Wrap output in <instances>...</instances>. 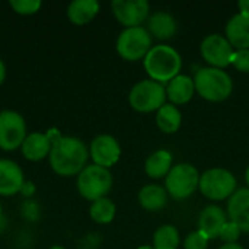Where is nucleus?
<instances>
[{
    "mask_svg": "<svg viewBox=\"0 0 249 249\" xmlns=\"http://www.w3.org/2000/svg\"><path fill=\"white\" fill-rule=\"evenodd\" d=\"M226 39L236 50H249V16L236 13L226 23Z\"/></svg>",
    "mask_w": 249,
    "mask_h": 249,
    "instance_id": "17",
    "label": "nucleus"
},
{
    "mask_svg": "<svg viewBox=\"0 0 249 249\" xmlns=\"http://www.w3.org/2000/svg\"><path fill=\"white\" fill-rule=\"evenodd\" d=\"M115 213H117L115 204L109 198H107V197L93 201L90 204V209H89L90 219L95 223H98V225H108V223H111L114 220V217H115Z\"/></svg>",
    "mask_w": 249,
    "mask_h": 249,
    "instance_id": "24",
    "label": "nucleus"
},
{
    "mask_svg": "<svg viewBox=\"0 0 249 249\" xmlns=\"http://www.w3.org/2000/svg\"><path fill=\"white\" fill-rule=\"evenodd\" d=\"M200 51L203 58L210 64V67L223 70L225 67L232 64L235 48L231 45L226 36L219 34H210L203 39Z\"/></svg>",
    "mask_w": 249,
    "mask_h": 249,
    "instance_id": "10",
    "label": "nucleus"
},
{
    "mask_svg": "<svg viewBox=\"0 0 249 249\" xmlns=\"http://www.w3.org/2000/svg\"><path fill=\"white\" fill-rule=\"evenodd\" d=\"M207 245H209V238L200 231L191 232L184 241L185 249H207Z\"/></svg>",
    "mask_w": 249,
    "mask_h": 249,
    "instance_id": "28",
    "label": "nucleus"
},
{
    "mask_svg": "<svg viewBox=\"0 0 249 249\" xmlns=\"http://www.w3.org/2000/svg\"><path fill=\"white\" fill-rule=\"evenodd\" d=\"M181 123H182V115H181V111L175 105L165 104L160 109H158L156 124L163 133L166 134L177 133L181 127Z\"/></svg>",
    "mask_w": 249,
    "mask_h": 249,
    "instance_id": "23",
    "label": "nucleus"
},
{
    "mask_svg": "<svg viewBox=\"0 0 249 249\" xmlns=\"http://www.w3.org/2000/svg\"><path fill=\"white\" fill-rule=\"evenodd\" d=\"M139 201H140L143 209H146L149 212H158L166 206L168 193L163 187L150 184V185H146L140 190Z\"/></svg>",
    "mask_w": 249,
    "mask_h": 249,
    "instance_id": "21",
    "label": "nucleus"
},
{
    "mask_svg": "<svg viewBox=\"0 0 249 249\" xmlns=\"http://www.w3.org/2000/svg\"><path fill=\"white\" fill-rule=\"evenodd\" d=\"M25 182L22 168L10 159H0V196L10 197L20 193Z\"/></svg>",
    "mask_w": 249,
    "mask_h": 249,
    "instance_id": "13",
    "label": "nucleus"
},
{
    "mask_svg": "<svg viewBox=\"0 0 249 249\" xmlns=\"http://www.w3.org/2000/svg\"><path fill=\"white\" fill-rule=\"evenodd\" d=\"M245 181H247V184H248L249 187V166L248 169H247V172H245Z\"/></svg>",
    "mask_w": 249,
    "mask_h": 249,
    "instance_id": "35",
    "label": "nucleus"
},
{
    "mask_svg": "<svg viewBox=\"0 0 249 249\" xmlns=\"http://www.w3.org/2000/svg\"><path fill=\"white\" fill-rule=\"evenodd\" d=\"M226 223V213L219 206H207L198 219V231L204 233L209 241L216 239L220 235L222 228Z\"/></svg>",
    "mask_w": 249,
    "mask_h": 249,
    "instance_id": "15",
    "label": "nucleus"
},
{
    "mask_svg": "<svg viewBox=\"0 0 249 249\" xmlns=\"http://www.w3.org/2000/svg\"><path fill=\"white\" fill-rule=\"evenodd\" d=\"M219 249H244L241 245H238V244H225V245H222Z\"/></svg>",
    "mask_w": 249,
    "mask_h": 249,
    "instance_id": "34",
    "label": "nucleus"
},
{
    "mask_svg": "<svg viewBox=\"0 0 249 249\" xmlns=\"http://www.w3.org/2000/svg\"><path fill=\"white\" fill-rule=\"evenodd\" d=\"M196 92L194 79L187 74H178L166 86V98L172 105H184L191 101Z\"/></svg>",
    "mask_w": 249,
    "mask_h": 249,
    "instance_id": "18",
    "label": "nucleus"
},
{
    "mask_svg": "<svg viewBox=\"0 0 249 249\" xmlns=\"http://www.w3.org/2000/svg\"><path fill=\"white\" fill-rule=\"evenodd\" d=\"M143 66L152 80L159 83H169L179 74L182 67V58L179 53L165 44L152 47L147 55L143 58Z\"/></svg>",
    "mask_w": 249,
    "mask_h": 249,
    "instance_id": "2",
    "label": "nucleus"
},
{
    "mask_svg": "<svg viewBox=\"0 0 249 249\" xmlns=\"http://www.w3.org/2000/svg\"><path fill=\"white\" fill-rule=\"evenodd\" d=\"M198 190L209 200L222 201L233 196L236 191V179L233 174L226 169H209L200 177Z\"/></svg>",
    "mask_w": 249,
    "mask_h": 249,
    "instance_id": "7",
    "label": "nucleus"
},
{
    "mask_svg": "<svg viewBox=\"0 0 249 249\" xmlns=\"http://www.w3.org/2000/svg\"><path fill=\"white\" fill-rule=\"evenodd\" d=\"M177 20L168 12H156L147 19V32L158 39H169L177 34Z\"/></svg>",
    "mask_w": 249,
    "mask_h": 249,
    "instance_id": "19",
    "label": "nucleus"
},
{
    "mask_svg": "<svg viewBox=\"0 0 249 249\" xmlns=\"http://www.w3.org/2000/svg\"><path fill=\"white\" fill-rule=\"evenodd\" d=\"M198 171L190 163H178L172 166L166 175V193L175 200H184L190 197L200 184Z\"/></svg>",
    "mask_w": 249,
    "mask_h": 249,
    "instance_id": "8",
    "label": "nucleus"
},
{
    "mask_svg": "<svg viewBox=\"0 0 249 249\" xmlns=\"http://www.w3.org/2000/svg\"><path fill=\"white\" fill-rule=\"evenodd\" d=\"M194 86L197 93L212 102H222L231 96L233 83L231 76L216 67H203L194 76Z\"/></svg>",
    "mask_w": 249,
    "mask_h": 249,
    "instance_id": "3",
    "label": "nucleus"
},
{
    "mask_svg": "<svg viewBox=\"0 0 249 249\" xmlns=\"http://www.w3.org/2000/svg\"><path fill=\"white\" fill-rule=\"evenodd\" d=\"M179 247V233L175 226L163 225L153 235V248L155 249H178Z\"/></svg>",
    "mask_w": 249,
    "mask_h": 249,
    "instance_id": "25",
    "label": "nucleus"
},
{
    "mask_svg": "<svg viewBox=\"0 0 249 249\" xmlns=\"http://www.w3.org/2000/svg\"><path fill=\"white\" fill-rule=\"evenodd\" d=\"M35 191H36L35 184L31 182V181H25L23 185H22V188H20V193L19 194H22V197H25L26 200H31V197L35 194Z\"/></svg>",
    "mask_w": 249,
    "mask_h": 249,
    "instance_id": "31",
    "label": "nucleus"
},
{
    "mask_svg": "<svg viewBox=\"0 0 249 249\" xmlns=\"http://www.w3.org/2000/svg\"><path fill=\"white\" fill-rule=\"evenodd\" d=\"M99 12L96 0H73L67 6V18L73 25L83 26L89 23Z\"/></svg>",
    "mask_w": 249,
    "mask_h": 249,
    "instance_id": "20",
    "label": "nucleus"
},
{
    "mask_svg": "<svg viewBox=\"0 0 249 249\" xmlns=\"http://www.w3.org/2000/svg\"><path fill=\"white\" fill-rule=\"evenodd\" d=\"M79 194L88 201H96L107 197L112 187V175L109 169L98 165H88L76 179Z\"/></svg>",
    "mask_w": 249,
    "mask_h": 249,
    "instance_id": "4",
    "label": "nucleus"
},
{
    "mask_svg": "<svg viewBox=\"0 0 249 249\" xmlns=\"http://www.w3.org/2000/svg\"><path fill=\"white\" fill-rule=\"evenodd\" d=\"M238 7H239V13L245 15V16H249V0H241L238 3Z\"/></svg>",
    "mask_w": 249,
    "mask_h": 249,
    "instance_id": "32",
    "label": "nucleus"
},
{
    "mask_svg": "<svg viewBox=\"0 0 249 249\" xmlns=\"http://www.w3.org/2000/svg\"><path fill=\"white\" fill-rule=\"evenodd\" d=\"M0 112H1V111H0Z\"/></svg>",
    "mask_w": 249,
    "mask_h": 249,
    "instance_id": "39",
    "label": "nucleus"
},
{
    "mask_svg": "<svg viewBox=\"0 0 249 249\" xmlns=\"http://www.w3.org/2000/svg\"><path fill=\"white\" fill-rule=\"evenodd\" d=\"M111 7L115 19L125 28L140 26L150 10V4L146 0H114Z\"/></svg>",
    "mask_w": 249,
    "mask_h": 249,
    "instance_id": "11",
    "label": "nucleus"
},
{
    "mask_svg": "<svg viewBox=\"0 0 249 249\" xmlns=\"http://www.w3.org/2000/svg\"><path fill=\"white\" fill-rule=\"evenodd\" d=\"M4 80H6V64H4V61L0 58V86L3 85Z\"/></svg>",
    "mask_w": 249,
    "mask_h": 249,
    "instance_id": "33",
    "label": "nucleus"
},
{
    "mask_svg": "<svg viewBox=\"0 0 249 249\" xmlns=\"http://www.w3.org/2000/svg\"><path fill=\"white\" fill-rule=\"evenodd\" d=\"M241 229L238 228V225H235L233 222H226L225 226L220 231L219 238L225 242V244H236L239 236H241Z\"/></svg>",
    "mask_w": 249,
    "mask_h": 249,
    "instance_id": "27",
    "label": "nucleus"
},
{
    "mask_svg": "<svg viewBox=\"0 0 249 249\" xmlns=\"http://www.w3.org/2000/svg\"><path fill=\"white\" fill-rule=\"evenodd\" d=\"M89 149L73 136H63L60 142L53 144L48 162L51 169L60 177H77L86 166Z\"/></svg>",
    "mask_w": 249,
    "mask_h": 249,
    "instance_id": "1",
    "label": "nucleus"
},
{
    "mask_svg": "<svg viewBox=\"0 0 249 249\" xmlns=\"http://www.w3.org/2000/svg\"><path fill=\"white\" fill-rule=\"evenodd\" d=\"M20 213H22V216H23L26 220L35 222V220L39 217V207H38V204H36L35 201L26 200V201L22 204V207H20Z\"/></svg>",
    "mask_w": 249,
    "mask_h": 249,
    "instance_id": "30",
    "label": "nucleus"
},
{
    "mask_svg": "<svg viewBox=\"0 0 249 249\" xmlns=\"http://www.w3.org/2000/svg\"><path fill=\"white\" fill-rule=\"evenodd\" d=\"M117 53L127 61H137L152 50V35L143 26L125 28L117 38Z\"/></svg>",
    "mask_w": 249,
    "mask_h": 249,
    "instance_id": "6",
    "label": "nucleus"
},
{
    "mask_svg": "<svg viewBox=\"0 0 249 249\" xmlns=\"http://www.w3.org/2000/svg\"><path fill=\"white\" fill-rule=\"evenodd\" d=\"M137 249H155L153 247H149V245H143V247H139Z\"/></svg>",
    "mask_w": 249,
    "mask_h": 249,
    "instance_id": "37",
    "label": "nucleus"
},
{
    "mask_svg": "<svg viewBox=\"0 0 249 249\" xmlns=\"http://www.w3.org/2000/svg\"><path fill=\"white\" fill-rule=\"evenodd\" d=\"M9 6L15 13L22 16H29V15H35L41 9L42 3L39 0H10Z\"/></svg>",
    "mask_w": 249,
    "mask_h": 249,
    "instance_id": "26",
    "label": "nucleus"
},
{
    "mask_svg": "<svg viewBox=\"0 0 249 249\" xmlns=\"http://www.w3.org/2000/svg\"><path fill=\"white\" fill-rule=\"evenodd\" d=\"M0 222H1V206H0Z\"/></svg>",
    "mask_w": 249,
    "mask_h": 249,
    "instance_id": "38",
    "label": "nucleus"
},
{
    "mask_svg": "<svg viewBox=\"0 0 249 249\" xmlns=\"http://www.w3.org/2000/svg\"><path fill=\"white\" fill-rule=\"evenodd\" d=\"M128 102L139 112H153L166 104V88L152 79L137 82L130 93Z\"/></svg>",
    "mask_w": 249,
    "mask_h": 249,
    "instance_id": "5",
    "label": "nucleus"
},
{
    "mask_svg": "<svg viewBox=\"0 0 249 249\" xmlns=\"http://www.w3.org/2000/svg\"><path fill=\"white\" fill-rule=\"evenodd\" d=\"M232 64L242 73H249V50H236L232 57Z\"/></svg>",
    "mask_w": 249,
    "mask_h": 249,
    "instance_id": "29",
    "label": "nucleus"
},
{
    "mask_svg": "<svg viewBox=\"0 0 249 249\" xmlns=\"http://www.w3.org/2000/svg\"><path fill=\"white\" fill-rule=\"evenodd\" d=\"M22 156L29 162H39L50 156L51 143L45 133H31L20 146Z\"/></svg>",
    "mask_w": 249,
    "mask_h": 249,
    "instance_id": "16",
    "label": "nucleus"
},
{
    "mask_svg": "<svg viewBox=\"0 0 249 249\" xmlns=\"http://www.w3.org/2000/svg\"><path fill=\"white\" fill-rule=\"evenodd\" d=\"M171 169H172V155L165 149L152 153L144 163L146 174L155 179L163 178L165 175L169 174Z\"/></svg>",
    "mask_w": 249,
    "mask_h": 249,
    "instance_id": "22",
    "label": "nucleus"
},
{
    "mask_svg": "<svg viewBox=\"0 0 249 249\" xmlns=\"http://www.w3.org/2000/svg\"><path fill=\"white\" fill-rule=\"evenodd\" d=\"M50 249H66L64 247H61V245H53Z\"/></svg>",
    "mask_w": 249,
    "mask_h": 249,
    "instance_id": "36",
    "label": "nucleus"
},
{
    "mask_svg": "<svg viewBox=\"0 0 249 249\" xmlns=\"http://www.w3.org/2000/svg\"><path fill=\"white\" fill-rule=\"evenodd\" d=\"M228 216L242 232L249 233V188L233 193L228 203Z\"/></svg>",
    "mask_w": 249,
    "mask_h": 249,
    "instance_id": "14",
    "label": "nucleus"
},
{
    "mask_svg": "<svg viewBox=\"0 0 249 249\" xmlns=\"http://www.w3.org/2000/svg\"><path fill=\"white\" fill-rule=\"evenodd\" d=\"M26 123L22 114L12 109L0 112V149L13 152L20 149L26 139Z\"/></svg>",
    "mask_w": 249,
    "mask_h": 249,
    "instance_id": "9",
    "label": "nucleus"
},
{
    "mask_svg": "<svg viewBox=\"0 0 249 249\" xmlns=\"http://www.w3.org/2000/svg\"><path fill=\"white\" fill-rule=\"evenodd\" d=\"M89 156L92 158L93 165L109 169L120 160L121 146L115 137L109 134H99L89 146Z\"/></svg>",
    "mask_w": 249,
    "mask_h": 249,
    "instance_id": "12",
    "label": "nucleus"
}]
</instances>
